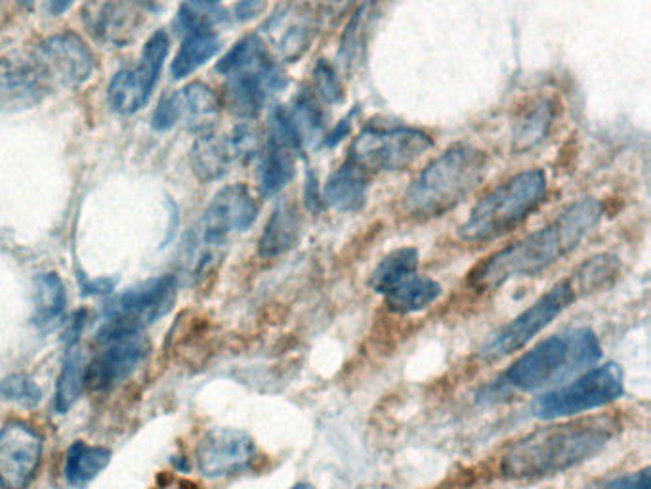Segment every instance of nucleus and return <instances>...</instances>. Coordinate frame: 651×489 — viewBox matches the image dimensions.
Masks as SVG:
<instances>
[{"mask_svg":"<svg viewBox=\"0 0 651 489\" xmlns=\"http://www.w3.org/2000/svg\"><path fill=\"white\" fill-rule=\"evenodd\" d=\"M623 394V369L614 361H608L604 366L588 369L569 384H560L558 389L544 392L533 403V413L544 421L573 417L616 402Z\"/></svg>","mask_w":651,"mask_h":489,"instance_id":"6","label":"nucleus"},{"mask_svg":"<svg viewBox=\"0 0 651 489\" xmlns=\"http://www.w3.org/2000/svg\"><path fill=\"white\" fill-rule=\"evenodd\" d=\"M604 489H651V470L645 467L638 472L617 476L611 482L606 483Z\"/></svg>","mask_w":651,"mask_h":489,"instance_id":"36","label":"nucleus"},{"mask_svg":"<svg viewBox=\"0 0 651 489\" xmlns=\"http://www.w3.org/2000/svg\"><path fill=\"white\" fill-rule=\"evenodd\" d=\"M215 2H220V0H215Z\"/></svg>","mask_w":651,"mask_h":489,"instance_id":"42","label":"nucleus"},{"mask_svg":"<svg viewBox=\"0 0 651 489\" xmlns=\"http://www.w3.org/2000/svg\"><path fill=\"white\" fill-rule=\"evenodd\" d=\"M169 35L159 31L143 46L142 58L132 69H124L115 75L109 85L108 98L111 108L121 116H132L150 101L159 73L163 69L169 54Z\"/></svg>","mask_w":651,"mask_h":489,"instance_id":"10","label":"nucleus"},{"mask_svg":"<svg viewBox=\"0 0 651 489\" xmlns=\"http://www.w3.org/2000/svg\"><path fill=\"white\" fill-rule=\"evenodd\" d=\"M600 358V340L593 329H569L544 338L523 354L504 371L502 382L518 392H538L562 384Z\"/></svg>","mask_w":651,"mask_h":489,"instance_id":"4","label":"nucleus"},{"mask_svg":"<svg viewBox=\"0 0 651 489\" xmlns=\"http://www.w3.org/2000/svg\"><path fill=\"white\" fill-rule=\"evenodd\" d=\"M554 121L552 101L541 100L522 117L514 130V152L523 153L546 140Z\"/></svg>","mask_w":651,"mask_h":489,"instance_id":"31","label":"nucleus"},{"mask_svg":"<svg viewBox=\"0 0 651 489\" xmlns=\"http://www.w3.org/2000/svg\"><path fill=\"white\" fill-rule=\"evenodd\" d=\"M48 83L64 87L83 85L94 69V54L77 33L65 31L46 39L35 52Z\"/></svg>","mask_w":651,"mask_h":489,"instance_id":"16","label":"nucleus"},{"mask_svg":"<svg viewBox=\"0 0 651 489\" xmlns=\"http://www.w3.org/2000/svg\"><path fill=\"white\" fill-rule=\"evenodd\" d=\"M291 489H314L312 488V486H310V483H296V486H293V488Z\"/></svg>","mask_w":651,"mask_h":489,"instance_id":"41","label":"nucleus"},{"mask_svg":"<svg viewBox=\"0 0 651 489\" xmlns=\"http://www.w3.org/2000/svg\"><path fill=\"white\" fill-rule=\"evenodd\" d=\"M416 268H419V251L413 247H401L380 260L379 267L372 270L369 285L375 293L388 295L392 289L416 274Z\"/></svg>","mask_w":651,"mask_h":489,"instance_id":"25","label":"nucleus"},{"mask_svg":"<svg viewBox=\"0 0 651 489\" xmlns=\"http://www.w3.org/2000/svg\"><path fill=\"white\" fill-rule=\"evenodd\" d=\"M621 432L614 415L573 419L543 426L509 447L501 460V472L514 480H535L560 475L601 454Z\"/></svg>","mask_w":651,"mask_h":489,"instance_id":"2","label":"nucleus"},{"mask_svg":"<svg viewBox=\"0 0 651 489\" xmlns=\"http://www.w3.org/2000/svg\"><path fill=\"white\" fill-rule=\"evenodd\" d=\"M197 467L207 478H226L251 468L257 459L254 439L237 428H213L197 447Z\"/></svg>","mask_w":651,"mask_h":489,"instance_id":"13","label":"nucleus"},{"mask_svg":"<svg viewBox=\"0 0 651 489\" xmlns=\"http://www.w3.org/2000/svg\"><path fill=\"white\" fill-rule=\"evenodd\" d=\"M258 205L251 192L241 184L224 187L200 218L197 233L207 243L223 247L229 233L245 231L257 220Z\"/></svg>","mask_w":651,"mask_h":489,"instance_id":"15","label":"nucleus"},{"mask_svg":"<svg viewBox=\"0 0 651 489\" xmlns=\"http://www.w3.org/2000/svg\"><path fill=\"white\" fill-rule=\"evenodd\" d=\"M600 216L601 205L593 197L573 203L556 220L518 243L495 252L480 267L474 268L470 274L473 287L491 291L507 281L541 274L575 251L581 241L595 230Z\"/></svg>","mask_w":651,"mask_h":489,"instance_id":"1","label":"nucleus"},{"mask_svg":"<svg viewBox=\"0 0 651 489\" xmlns=\"http://www.w3.org/2000/svg\"><path fill=\"white\" fill-rule=\"evenodd\" d=\"M302 220L299 207L291 202H281L265 224L258 252L264 259H275L291 251L301 241Z\"/></svg>","mask_w":651,"mask_h":489,"instance_id":"21","label":"nucleus"},{"mask_svg":"<svg viewBox=\"0 0 651 489\" xmlns=\"http://www.w3.org/2000/svg\"><path fill=\"white\" fill-rule=\"evenodd\" d=\"M369 192L367 171L356 163H346L330 176L323 189V202L338 213H356L366 205Z\"/></svg>","mask_w":651,"mask_h":489,"instance_id":"22","label":"nucleus"},{"mask_svg":"<svg viewBox=\"0 0 651 489\" xmlns=\"http://www.w3.org/2000/svg\"><path fill=\"white\" fill-rule=\"evenodd\" d=\"M619 259L614 254H596L588 259L585 264L577 268V272L572 275V287L575 289L577 296L595 293L600 289L608 287L611 281L619 274Z\"/></svg>","mask_w":651,"mask_h":489,"instance_id":"32","label":"nucleus"},{"mask_svg":"<svg viewBox=\"0 0 651 489\" xmlns=\"http://www.w3.org/2000/svg\"><path fill=\"white\" fill-rule=\"evenodd\" d=\"M273 48L283 59L301 58L308 51L315 35V18L306 7L281 8L272 20L265 23Z\"/></svg>","mask_w":651,"mask_h":489,"instance_id":"20","label":"nucleus"},{"mask_svg":"<svg viewBox=\"0 0 651 489\" xmlns=\"http://www.w3.org/2000/svg\"><path fill=\"white\" fill-rule=\"evenodd\" d=\"M140 12L132 2H109L96 14V33L106 36L109 43H129L137 33Z\"/></svg>","mask_w":651,"mask_h":489,"instance_id":"28","label":"nucleus"},{"mask_svg":"<svg viewBox=\"0 0 651 489\" xmlns=\"http://www.w3.org/2000/svg\"><path fill=\"white\" fill-rule=\"evenodd\" d=\"M226 77V104L231 113L243 119L257 117L264 108L265 100L285 85L283 75L272 64L270 56L243 65Z\"/></svg>","mask_w":651,"mask_h":489,"instance_id":"14","label":"nucleus"},{"mask_svg":"<svg viewBox=\"0 0 651 489\" xmlns=\"http://www.w3.org/2000/svg\"><path fill=\"white\" fill-rule=\"evenodd\" d=\"M43 459V436L12 421L0 428V489H28Z\"/></svg>","mask_w":651,"mask_h":489,"instance_id":"11","label":"nucleus"},{"mask_svg":"<svg viewBox=\"0 0 651 489\" xmlns=\"http://www.w3.org/2000/svg\"><path fill=\"white\" fill-rule=\"evenodd\" d=\"M153 489H199L194 482H189L186 478H180L176 475L159 476L158 483Z\"/></svg>","mask_w":651,"mask_h":489,"instance_id":"38","label":"nucleus"},{"mask_svg":"<svg viewBox=\"0 0 651 489\" xmlns=\"http://www.w3.org/2000/svg\"><path fill=\"white\" fill-rule=\"evenodd\" d=\"M442 295V285L426 275L413 274L384 295L390 312L408 316L428 308Z\"/></svg>","mask_w":651,"mask_h":489,"instance_id":"24","label":"nucleus"},{"mask_svg":"<svg viewBox=\"0 0 651 489\" xmlns=\"http://www.w3.org/2000/svg\"><path fill=\"white\" fill-rule=\"evenodd\" d=\"M354 0H325V8H327V14L329 15H343L348 8H350Z\"/></svg>","mask_w":651,"mask_h":489,"instance_id":"39","label":"nucleus"},{"mask_svg":"<svg viewBox=\"0 0 651 489\" xmlns=\"http://www.w3.org/2000/svg\"><path fill=\"white\" fill-rule=\"evenodd\" d=\"M546 195V174L539 169L516 174L495 187L468 216L458 238L466 243H487L514 230L516 226L538 210Z\"/></svg>","mask_w":651,"mask_h":489,"instance_id":"5","label":"nucleus"},{"mask_svg":"<svg viewBox=\"0 0 651 489\" xmlns=\"http://www.w3.org/2000/svg\"><path fill=\"white\" fill-rule=\"evenodd\" d=\"M215 0H184L180 8L178 20L187 33L213 31L216 23L223 22L224 12Z\"/></svg>","mask_w":651,"mask_h":489,"instance_id":"33","label":"nucleus"},{"mask_svg":"<svg viewBox=\"0 0 651 489\" xmlns=\"http://www.w3.org/2000/svg\"><path fill=\"white\" fill-rule=\"evenodd\" d=\"M315 90L327 101L343 100V87L338 83L335 73L327 64H319L314 72Z\"/></svg>","mask_w":651,"mask_h":489,"instance_id":"35","label":"nucleus"},{"mask_svg":"<svg viewBox=\"0 0 651 489\" xmlns=\"http://www.w3.org/2000/svg\"><path fill=\"white\" fill-rule=\"evenodd\" d=\"M75 0H48V12L52 15H62L73 7Z\"/></svg>","mask_w":651,"mask_h":489,"instance_id":"40","label":"nucleus"},{"mask_svg":"<svg viewBox=\"0 0 651 489\" xmlns=\"http://www.w3.org/2000/svg\"><path fill=\"white\" fill-rule=\"evenodd\" d=\"M220 51V39L213 31H194L187 33L184 43L180 46L176 58L172 62L171 73L174 79H186L192 73L197 72L200 65L215 58Z\"/></svg>","mask_w":651,"mask_h":489,"instance_id":"26","label":"nucleus"},{"mask_svg":"<svg viewBox=\"0 0 651 489\" xmlns=\"http://www.w3.org/2000/svg\"><path fill=\"white\" fill-rule=\"evenodd\" d=\"M51 83L35 54H8L0 58V111H18L36 106Z\"/></svg>","mask_w":651,"mask_h":489,"instance_id":"17","label":"nucleus"},{"mask_svg":"<svg viewBox=\"0 0 651 489\" xmlns=\"http://www.w3.org/2000/svg\"><path fill=\"white\" fill-rule=\"evenodd\" d=\"M176 298V278L161 275L124 291L109 304L106 324L101 327V343L113 338L138 335L143 327L165 316Z\"/></svg>","mask_w":651,"mask_h":489,"instance_id":"7","label":"nucleus"},{"mask_svg":"<svg viewBox=\"0 0 651 489\" xmlns=\"http://www.w3.org/2000/svg\"><path fill=\"white\" fill-rule=\"evenodd\" d=\"M236 161L228 137L218 138L213 132L200 134L192 148V166L195 176L203 182L218 181Z\"/></svg>","mask_w":651,"mask_h":489,"instance_id":"23","label":"nucleus"},{"mask_svg":"<svg viewBox=\"0 0 651 489\" xmlns=\"http://www.w3.org/2000/svg\"><path fill=\"white\" fill-rule=\"evenodd\" d=\"M106 345L108 348L101 350L86 369V387L96 392L113 389L127 381L148 354V343L140 337V333L113 338Z\"/></svg>","mask_w":651,"mask_h":489,"instance_id":"19","label":"nucleus"},{"mask_svg":"<svg viewBox=\"0 0 651 489\" xmlns=\"http://www.w3.org/2000/svg\"><path fill=\"white\" fill-rule=\"evenodd\" d=\"M486 153L455 145L434 159L416 176L403 197V207L413 218H436L455 209L478 187L486 174Z\"/></svg>","mask_w":651,"mask_h":489,"instance_id":"3","label":"nucleus"},{"mask_svg":"<svg viewBox=\"0 0 651 489\" xmlns=\"http://www.w3.org/2000/svg\"><path fill=\"white\" fill-rule=\"evenodd\" d=\"M301 150L285 109L275 108L270 117V134L260 165V189L265 197L280 194L293 181L296 152Z\"/></svg>","mask_w":651,"mask_h":489,"instance_id":"18","label":"nucleus"},{"mask_svg":"<svg viewBox=\"0 0 651 489\" xmlns=\"http://www.w3.org/2000/svg\"><path fill=\"white\" fill-rule=\"evenodd\" d=\"M220 111V101L213 88L203 83H192L176 94H169L159 101L153 113V129L166 130L176 122L199 134L213 132Z\"/></svg>","mask_w":651,"mask_h":489,"instance_id":"12","label":"nucleus"},{"mask_svg":"<svg viewBox=\"0 0 651 489\" xmlns=\"http://www.w3.org/2000/svg\"><path fill=\"white\" fill-rule=\"evenodd\" d=\"M575 301L577 293L569 280L560 281L531 304L530 308L523 309L520 316H516L512 322L502 325L499 332L487 338L486 345L481 346V358L499 360L518 352L523 346L530 345L531 340L544 332L556 317L562 316Z\"/></svg>","mask_w":651,"mask_h":489,"instance_id":"8","label":"nucleus"},{"mask_svg":"<svg viewBox=\"0 0 651 489\" xmlns=\"http://www.w3.org/2000/svg\"><path fill=\"white\" fill-rule=\"evenodd\" d=\"M109 460H111V452L106 447L88 446L85 442H75L65 457V478H67V482L75 483V486L90 482L93 478L100 475L104 468L108 467Z\"/></svg>","mask_w":651,"mask_h":489,"instance_id":"30","label":"nucleus"},{"mask_svg":"<svg viewBox=\"0 0 651 489\" xmlns=\"http://www.w3.org/2000/svg\"><path fill=\"white\" fill-rule=\"evenodd\" d=\"M432 148L428 134L415 129H367L351 144V163L364 171H403Z\"/></svg>","mask_w":651,"mask_h":489,"instance_id":"9","label":"nucleus"},{"mask_svg":"<svg viewBox=\"0 0 651 489\" xmlns=\"http://www.w3.org/2000/svg\"><path fill=\"white\" fill-rule=\"evenodd\" d=\"M0 396L7 398L10 402L23 403V405H36L43 398V390L28 374H8L0 384Z\"/></svg>","mask_w":651,"mask_h":489,"instance_id":"34","label":"nucleus"},{"mask_svg":"<svg viewBox=\"0 0 651 489\" xmlns=\"http://www.w3.org/2000/svg\"><path fill=\"white\" fill-rule=\"evenodd\" d=\"M65 287L56 274H41L35 280V314L33 322L41 329L56 327L64 316Z\"/></svg>","mask_w":651,"mask_h":489,"instance_id":"29","label":"nucleus"},{"mask_svg":"<svg viewBox=\"0 0 651 489\" xmlns=\"http://www.w3.org/2000/svg\"><path fill=\"white\" fill-rule=\"evenodd\" d=\"M86 369H88V363H86L85 354L80 352L79 343L75 340L67 346L62 373L57 379V413H67L79 400L83 389L86 387Z\"/></svg>","mask_w":651,"mask_h":489,"instance_id":"27","label":"nucleus"},{"mask_svg":"<svg viewBox=\"0 0 651 489\" xmlns=\"http://www.w3.org/2000/svg\"><path fill=\"white\" fill-rule=\"evenodd\" d=\"M265 8V0H241L236 7L237 20H251L254 15L262 14Z\"/></svg>","mask_w":651,"mask_h":489,"instance_id":"37","label":"nucleus"}]
</instances>
